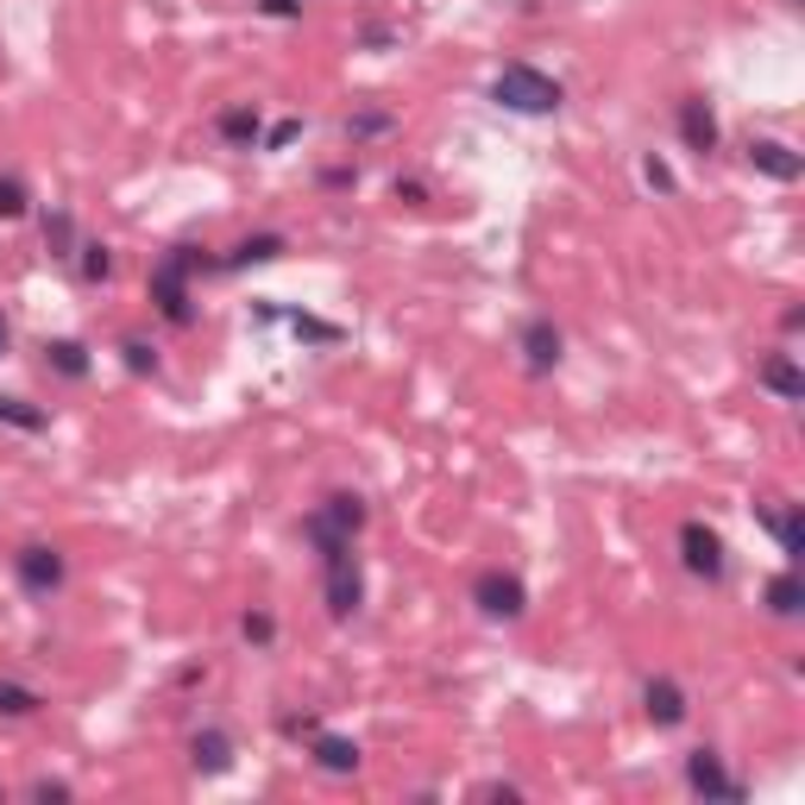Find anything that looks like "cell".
I'll return each mask as SVG.
<instances>
[{
	"label": "cell",
	"mask_w": 805,
	"mask_h": 805,
	"mask_svg": "<svg viewBox=\"0 0 805 805\" xmlns=\"http://www.w3.org/2000/svg\"><path fill=\"white\" fill-rule=\"evenodd\" d=\"M491 95H498L510 114H553V107H560V82L541 75L535 63H510V70L498 75V89H491Z\"/></svg>",
	"instance_id": "obj_1"
},
{
	"label": "cell",
	"mask_w": 805,
	"mask_h": 805,
	"mask_svg": "<svg viewBox=\"0 0 805 805\" xmlns=\"http://www.w3.org/2000/svg\"><path fill=\"white\" fill-rule=\"evenodd\" d=\"M201 258L189 246H176L158 271H151V296H158V308H164V322H176V327H189L196 322V308H189V271H196Z\"/></svg>",
	"instance_id": "obj_2"
},
{
	"label": "cell",
	"mask_w": 805,
	"mask_h": 805,
	"mask_svg": "<svg viewBox=\"0 0 805 805\" xmlns=\"http://www.w3.org/2000/svg\"><path fill=\"white\" fill-rule=\"evenodd\" d=\"M359 523H365V503L340 491V498H327L322 510L308 516V541H315V548H340V541L359 535Z\"/></svg>",
	"instance_id": "obj_3"
},
{
	"label": "cell",
	"mask_w": 805,
	"mask_h": 805,
	"mask_svg": "<svg viewBox=\"0 0 805 805\" xmlns=\"http://www.w3.org/2000/svg\"><path fill=\"white\" fill-rule=\"evenodd\" d=\"M322 560H327V610H334V617H352V610H359V567H352V541L322 548Z\"/></svg>",
	"instance_id": "obj_4"
},
{
	"label": "cell",
	"mask_w": 805,
	"mask_h": 805,
	"mask_svg": "<svg viewBox=\"0 0 805 805\" xmlns=\"http://www.w3.org/2000/svg\"><path fill=\"white\" fill-rule=\"evenodd\" d=\"M679 560H686V573H699V579H724V541H718V528L686 523L679 528Z\"/></svg>",
	"instance_id": "obj_5"
},
{
	"label": "cell",
	"mask_w": 805,
	"mask_h": 805,
	"mask_svg": "<svg viewBox=\"0 0 805 805\" xmlns=\"http://www.w3.org/2000/svg\"><path fill=\"white\" fill-rule=\"evenodd\" d=\"M472 604L485 610V617H523V579L516 573H478L472 585Z\"/></svg>",
	"instance_id": "obj_6"
},
{
	"label": "cell",
	"mask_w": 805,
	"mask_h": 805,
	"mask_svg": "<svg viewBox=\"0 0 805 805\" xmlns=\"http://www.w3.org/2000/svg\"><path fill=\"white\" fill-rule=\"evenodd\" d=\"M686 786H692V793H704V800H743V786L724 774V761H718L711 749H692V755H686Z\"/></svg>",
	"instance_id": "obj_7"
},
{
	"label": "cell",
	"mask_w": 805,
	"mask_h": 805,
	"mask_svg": "<svg viewBox=\"0 0 805 805\" xmlns=\"http://www.w3.org/2000/svg\"><path fill=\"white\" fill-rule=\"evenodd\" d=\"M13 567H20L25 592H57V585H63V553L57 548H20Z\"/></svg>",
	"instance_id": "obj_8"
},
{
	"label": "cell",
	"mask_w": 805,
	"mask_h": 805,
	"mask_svg": "<svg viewBox=\"0 0 805 805\" xmlns=\"http://www.w3.org/2000/svg\"><path fill=\"white\" fill-rule=\"evenodd\" d=\"M749 164L761 176H774V183H800V176H805V158L793 145H780V139H755V145H749Z\"/></svg>",
	"instance_id": "obj_9"
},
{
	"label": "cell",
	"mask_w": 805,
	"mask_h": 805,
	"mask_svg": "<svg viewBox=\"0 0 805 805\" xmlns=\"http://www.w3.org/2000/svg\"><path fill=\"white\" fill-rule=\"evenodd\" d=\"M679 139L699 151V158L704 151H718V114H711L704 101H679Z\"/></svg>",
	"instance_id": "obj_10"
},
{
	"label": "cell",
	"mask_w": 805,
	"mask_h": 805,
	"mask_svg": "<svg viewBox=\"0 0 805 805\" xmlns=\"http://www.w3.org/2000/svg\"><path fill=\"white\" fill-rule=\"evenodd\" d=\"M642 704H649V718H654L661 730L686 724V692H679L674 679H649V692H642Z\"/></svg>",
	"instance_id": "obj_11"
},
{
	"label": "cell",
	"mask_w": 805,
	"mask_h": 805,
	"mask_svg": "<svg viewBox=\"0 0 805 805\" xmlns=\"http://www.w3.org/2000/svg\"><path fill=\"white\" fill-rule=\"evenodd\" d=\"M761 384L774 390V397H786V402H800L805 397V372L786 359V352H774V359H761Z\"/></svg>",
	"instance_id": "obj_12"
},
{
	"label": "cell",
	"mask_w": 805,
	"mask_h": 805,
	"mask_svg": "<svg viewBox=\"0 0 805 805\" xmlns=\"http://www.w3.org/2000/svg\"><path fill=\"white\" fill-rule=\"evenodd\" d=\"M523 352L535 372H553L560 365V334H553V322H528L523 327Z\"/></svg>",
	"instance_id": "obj_13"
},
{
	"label": "cell",
	"mask_w": 805,
	"mask_h": 805,
	"mask_svg": "<svg viewBox=\"0 0 805 805\" xmlns=\"http://www.w3.org/2000/svg\"><path fill=\"white\" fill-rule=\"evenodd\" d=\"M315 761H322L327 774H352V768H359V743H347V736H315Z\"/></svg>",
	"instance_id": "obj_14"
},
{
	"label": "cell",
	"mask_w": 805,
	"mask_h": 805,
	"mask_svg": "<svg viewBox=\"0 0 805 805\" xmlns=\"http://www.w3.org/2000/svg\"><path fill=\"white\" fill-rule=\"evenodd\" d=\"M800 604H805L800 573H780V579H768V610H774V617H800Z\"/></svg>",
	"instance_id": "obj_15"
},
{
	"label": "cell",
	"mask_w": 805,
	"mask_h": 805,
	"mask_svg": "<svg viewBox=\"0 0 805 805\" xmlns=\"http://www.w3.org/2000/svg\"><path fill=\"white\" fill-rule=\"evenodd\" d=\"M221 139H233V145H258V139H265V126H258L252 107H226V114H221Z\"/></svg>",
	"instance_id": "obj_16"
},
{
	"label": "cell",
	"mask_w": 805,
	"mask_h": 805,
	"mask_svg": "<svg viewBox=\"0 0 805 805\" xmlns=\"http://www.w3.org/2000/svg\"><path fill=\"white\" fill-rule=\"evenodd\" d=\"M189 755H196V768H208V774H221L226 761H233V755H226V736H221V730H201L196 743H189Z\"/></svg>",
	"instance_id": "obj_17"
},
{
	"label": "cell",
	"mask_w": 805,
	"mask_h": 805,
	"mask_svg": "<svg viewBox=\"0 0 805 805\" xmlns=\"http://www.w3.org/2000/svg\"><path fill=\"white\" fill-rule=\"evenodd\" d=\"M45 359H50V365H57L63 377H89V352L75 347V340H50Z\"/></svg>",
	"instance_id": "obj_18"
},
{
	"label": "cell",
	"mask_w": 805,
	"mask_h": 805,
	"mask_svg": "<svg viewBox=\"0 0 805 805\" xmlns=\"http://www.w3.org/2000/svg\"><path fill=\"white\" fill-rule=\"evenodd\" d=\"M38 692H32V686H13V679H0V718H32V711H38Z\"/></svg>",
	"instance_id": "obj_19"
},
{
	"label": "cell",
	"mask_w": 805,
	"mask_h": 805,
	"mask_svg": "<svg viewBox=\"0 0 805 805\" xmlns=\"http://www.w3.org/2000/svg\"><path fill=\"white\" fill-rule=\"evenodd\" d=\"M277 252H283V240H277V233H258V240H246V246L233 252V265H265Z\"/></svg>",
	"instance_id": "obj_20"
},
{
	"label": "cell",
	"mask_w": 805,
	"mask_h": 805,
	"mask_svg": "<svg viewBox=\"0 0 805 805\" xmlns=\"http://www.w3.org/2000/svg\"><path fill=\"white\" fill-rule=\"evenodd\" d=\"M0 422H13V428H45V409H32V402L0 397Z\"/></svg>",
	"instance_id": "obj_21"
},
{
	"label": "cell",
	"mask_w": 805,
	"mask_h": 805,
	"mask_svg": "<svg viewBox=\"0 0 805 805\" xmlns=\"http://www.w3.org/2000/svg\"><path fill=\"white\" fill-rule=\"evenodd\" d=\"M20 214H25V183L0 176V221H20Z\"/></svg>",
	"instance_id": "obj_22"
},
{
	"label": "cell",
	"mask_w": 805,
	"mask_h": 805,
	"mask_svg": "<svg viewBox=\"0 0 805 805\" xmlns=\"http://www.w3.org/2000/svg\"><path fill=\"white\" fill-rule=\"evenodd\" d=\"M774 535H780V548L793 553V560L805 553V523H800V516H774Z\"/></svg>",
	"instance_id": "obj_23"
},
{
	"label": "cell",
	"mask_w": 805,
	"mask_h": 805,
	"mask_svg": "<svg viewBox=\"0 0 805 805\" xmlns=\"http://www.w3.org/2000/svg\"><path fill=\"white\" fill-rule=\"evenodd\" d=\"M642 176H649V189H661V196H674V171H667L661 158H642Z\"/></svg>",
	"instance_id": "obj_24"
},
{
	"label": "cell",
	"mask_w": 805,
	"mask_h": 805,
	"mask_svg": "<svg viewBox=\"0 0 805 805\" xmlns=\"http://www.w3.org/2000/svg\"><path fill=\"white\" fill-rule=\"evenodd\" d=\"M290 322H296V334H308V340H340V327L315 322V315H290Z\"/></svg>",
	"instance_id": "obj_25"
},
{
	"label": "cell",
	"mask_w": 805,
	"mask_h": 805,
	"mask_svg": "<svg viewBox=\"0 0 805 805\" xmlns=\"http://www.w3.org/2000/svg\"><path fill=\"white\" fill-rule=\"evenodd\" d=\"M82 271H89V277H107V271H114L107 246H82Z\"/></svg>",
	"instance_id": "obj_26"
},
{
	"label": "cell",
	"mask_w": 805,
	"mask_h": 805,
	"mask_svg": "<svg viewBox=\"0 0 805 805\" xmlns=\"http://www.w3.org/2000/svg\"><path fill=\"white\" fill-rule=\"evenodd\" d=\"M271 617H265V610H252V617H246V642H271Z\"/></svg>",
	"instance_id": "obj_27"
},
{
	"label": "cell",
	"mask_w": 805,
	"mask_h": 805,
	"mask_svg": "<svg viewBox=\"0 0 805 805\" xmlns=\"http://www.w3.org/2000/svg\"><path fill=\"white\" fill-rule=\"evenodd\" d=\"M296 132H302V120H277L271 132H265V145L277 151V145H290V139H296Z\"/></svg>",
	"instance_id": "obj_28"
},
{
	"label": "cell",
	"mask_w": 805,
	"mask_h": 805,
	"mask_svg": "<svg viewBox=\"0 0 805 805\" xmlns=\"http://www.w3.org/2000/svg\"><path fill=\"white\" fill-rule=\"evenodd\" d=\"M258 7H265L271 20H296V13H302V0H258Z\"/></svg>",
	"instance_id": "obj_29"
},
{
	"label": "cell",
	"mask_w": 805,
	"mask_h": 805,
	"mask_svg": "<svg viewBox=\"0 0 805 805\" xmlns=\"http://www.w3.org/2000/svg\"><path fill=\"white\" fill-rule=\"evenodd\" d=\"M126 365H132V372H151V365H158V359H151V352L139 347V340H126Z\"/></svg>",
	"instance_id": "obj_30"
},
{
	"label": "cell",
	"mask_w": 805,
	"mask_h": 805,
	"mask_svg": "<svg viewBox=\"0 0 805 805\" xmlns=\"http://www.w3.org/2000/svg\"><path fill=\"white\" fill-rule=\"evenodd\" d=\"M384 126H390V114H359V120H352V132L365 139V132H384Z\"/></svg>",
	"instance_id": "obj_31"
},
{
	"label": "cell",
	"mask_w": 805,
	"mask_h": 805,
	"mask_svg": "<svg viewBox=\"0 0 805 805\" xmlns=\"http://www.w3.org/2000/svg\"><path fill=\"white\" fill-rule=\"evenodd\" d=\"M32 793H38V800H70V786H63V780H38Z\"/></svg>",
	"instance_id": "obj_32"
},
{
	"label": "cell",
	"mask_w": 805,
	"mask_h": 805,
	"mask_svg": "<svg viewBox=\"0 0 805 805\" xmlns=\"http://www.w3.org/2000/svg\"><path fill=\"white\" fill-rule=\"evenodd\" d=\"M0 352H7V315H0Z\"/></svg>",
	"instance_id": "obj_33"
}]
</instances>
